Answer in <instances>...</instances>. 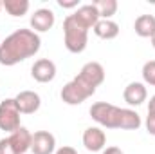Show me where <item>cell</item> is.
<instances>
[{
  "mask_svg": "<svg viewBox=\"0 0 155 154\" xmlns=\"http://www.w3.org/2000/svg\"><path fill=\"white\" fill-rule=\"evenodd\" d=\"M105 82V69L99 62H87L69 83L63 85L60 96L67 105H81Z\"/></svg>",
  "mask_w": 155,
  "mask_h": 154,
  "instance_id": "obj_1",
  "label": "cell"
},
{
  "mask_svg": "<svg viewBox=\"0 0 155 154\" xmlns=\"http://www.w3.org/2000/svg\"><path fill=\"white\" fill-rule=\"evenodd\" d=\"M41 47L38 33L33 29H16L4 42H0V65L13 67L31 56H35Z\"/></svg>",
  "mask_w": 155,
  "mask_h": 154,
  "instance_id": "obj_2",
  "label": "cell"
},
{
  "mask_svg": "<svg viewBox=\"0 0 155 154\" xmlns=\"http://www.w3.org/2000/svg\"><path fill=\"white\" fill-rule=\"evenodd\" d=\"M90 118L107 129H124V131H137L143 125L141 116L132 109H123L112 105L108 102H96L90 107Z\"/></svg>",
  "mask_w": 155,
  "mask_h": 154,
  "instance_id": "obj_3",
  "label": "cell"
},
{
  "mask_svg": "<svg viewBox=\"0 0 155 154\" xmlns=\"http://www.w3.org/2000/svg\"><path fill=\"white\" fill-rule=\"evenodd\" d=\"M88 31L90 27L85 26L76 15H69L63 20V44L67 47V51L79 54L87 49L88 44Z\"/></svg>",
  "mask_w": 155,
  "mask_h": 154,
  "instance_id": "obj_4",
  "label": "cell"
},
{
  "mask_svg": "<svg viewBox=\"0 0 155 154\" xmlns=\"http://www.w3.org/2000/svg\"><path fill=\"white\" fill-rule=\"evenodd\" d=\"M20 127V111L15 98H5L4 102H0V131L11 134Z\"/></svg>",
  "mask_w": 155,
  "mask_h": 154,
  "instance_id": "obj_5",
  "label": "cell"
},
{
  "mask_svg": "<svg viewBox=\"0 0 155 154\" xmlns=\"http://www.w3.org/2000/svg\"><path fill=\"white\" fill-rule=\"evenodd\" d=\"M15 102H16L20 114H35L41 105V98L35 91H20L15 96Z\"/></svg>",
  "mask_w": 155,
  "mask_h": 154,
  "instance_id": "obj_6",
  "label": "cell"
},
{
  "mask_svg": "<svg viewBox=\"0 0 155 154\" xmlns=\"http://www.w3.org/2000/svg\"><path fill=\"white\" fill-rule=\"evenodd\" d=\"M81 140H83L85 149L90 151V152H99L107 145V134H105V131L101 127H88V129H85Z\"/></svg>",
  "mask_w": 155,
  "mask_h": 154,
  "instance_id": "obj_7",
  "label": "cell"
},
{
  "mask_svg": "<svg viewBox=\"0 0 155 154\" xmlns=\"http://www.w3.org/2000/svg\"><path fill=\"white\" fill-rule=\"evenodd\" d=\"M31 76L40 83H49L56 78V64L49 58H40L31 67Z\"/></svg>",
  "mask_w": 155,
  "mask_h": 154,
  "instance_id": "obj_8",
  "label": "cell"
},
{
  "mask_svg": "<svg viewBox=\"0 0 155 154\" xmlns=\"http://www.w3.org/2000/svg\"><path fill=\"white\" fill-rule=\"evenodd\" d=\"M33 154H52L56 151V138L49 131H36L31 143Z\"/></svg>",
  "mask_w": 155,
  "mask_h": 154,
  "instance_id": "obj_9",
  "label": "cell"
},
{
  "mask_svg": "<svg viewBox=\"0 0 155 154\" xmlns=\"http://www.w3.org/2000/svg\"><path fill=\"white\" fill-rule=\"evenodd\" d=\"M54 22H56V16H54V13H52L51 9H47V7L36 9V11L31 15V20H29L31 29H33L35 33H45V31L52 29Z\"/></svg>",
  "mask_w": 155,
  "mask_h": 154,
  "instance_id": "obj_10",
  "label": "cell"
},
{
  "mask_svg": "<svg viewBox=\"0 0 155 154\" xmlns=\"http://www.w3.org/2000/svg\"><path fill=\"white\" fill-rule=\"evenodd\" d=\"M146 98H148V91L146 85L141 82H130L123 91V100L130 107H139L141 103L146 102Z\"/></svg>",
  "mask_w": 155,
  "mask_h": 154,
  "instance_id": "obj_11",
  "label": "cell"
},
{
  "mask_svg": "<svg viewBox=\"0 0 155 154\" xmlns=\"http://www.w3.org/2000/svg\"><path fill=\"white\" fill-rule=\"evenodd\" d=\"M9 142L11 145L15 147L16 154H25L27 151H31V143H33V134L25 129V127H20L18 131L11 132L9 136Z\"/></svg>",
  "mask_w": 155,
  "mask_h": 154,
  "instance_id": "obj_12",
  "label": "cell"
},
{
  "mask_svg": "<svg viewBox=\"0 0 155 154\" xmlns=\"http://www.w3.org/2000/svg\"><path fill=\"white\" fill-rule=\"evenodd\" d=\"M135 35L141 38H152L155 33V16L153 15H141L135 18L134 24Z\"/></svg>",
  "mask_w": 155,
  "mask_h": 154,
  "instance_id": "obj_13",
  "label": "cell"
},
{
  "mask_svg": "<svg viewBox=\"0 0 155 154\" xmlns=\"http://www.w3.org/2000/svg\"><path fill=\"white\" fill-rule=\"evenodd\" d=\"M94 35L97 38L103 40H114L119 35V24H116L114 20H99L96 26H94Z\"/></svg>",
  "mask_w": 155,
  "mask_h": 154,
  "instance_id": "obj_14",
  "label": "cell"
},
{
  "mask_svg": "<svg viewBox=\"0 0 155 154\" xmlns=\"http://www.w3.org/2000/svg\"><path fill=\"white\" fill-rule=\"evenodd\" d=\"M2 5H4V9H5L11 16H15V18L24 16V15L29 11V0H4Z\"/></svg>",
  "mask_w": 155,
  "mask_h": 154,
  "instance_id": "obj_15",
  "label": "cell"
},
{
  "mask_svg": "<svg viewBox=\"0 0 155 154\" xmlns=\"http://www.w3.org/2000/svg\"><path fill=\"white\" fill-rule=\"evenodd\" d=\"M92 4L97 7L101 20H110L117 13V2L116 0H97V2H92Z\"/></svg>",
  "mask_w": 155,
  "mask_h": 154,
  "instance_id": "obj_16",
  "label": "cell"
},
{
  "mask_svg": "<svg viewBox=\"0 0 155 154\" xmlns=\"http://www.w3.org/2000/svg\"><path fill=\"white\" fill-rule=\"evenodd\" d=\"M143 80L148 85L155 87V60H150V62H146L143 65Z\"/></svg>",
  "mask_w": 155,
  "mask_h": 154,
  "instance_id": "obj_17",
  "label": "cell"
},
{
  "mask_svg": "<svg viewBox=\"0 0 155 154\" xmlns=\"http://www.w3.org/2000/svg\"><path fill=\"white\" fill-rule=\"evenodd\" d=\"M0 154H16L15 147L11 145V142H9V138H7V136L0 140Z\"/></svg>",
  "mask_w": 155,
  "mask_h": 154,
  "instance_id": "obj_18",
  "label": "cell"
},
{
  "mask_svg": "<svg viewBox=\"0 0 155 154\" xmlns=\"http://www.w3.org/2000/svg\"><path fill=\"white\" fill-rule=\"evenodd\" d=\"M144 125H146V131H148V134L155 136V114H153V113H148Z\"/></svg>",
  "mask_w": 155,
  "mask_h": 154,
  "instance_id": "obj_19",
  "label": "cell"
},
{
  "mask_svg": "<svg viewBox=\"0 0 155 154\" xmlns=\"http://www.w3.org/2000/svg\"><path fill=\"white\" fill-rule=\"evenodd\" d=\"M58 5L63 9H74L79 7V0H58Z\"/></svg>",
  "mask_w": 155,
  "mask_h": 154,
  "instance_id": "obj_20",
  "label": "cell"
},
{
  "mask_svg": "<svg viewBox=\"0 0 155 154\" xmlns=\"http://www.w3.org/2000/svg\"><path fill=\"white\" fill-rule=\"evenodd\" d=\"M54 154H78V151L74 147H69V145H63V147H60L58 151Z\"/></svg>",
  "mask_w": 155,
  "mask_h": 154,
  "instance_id": "obj_21",
  "label": "cell"
},
{
  "mask_svg": "<svg viewBox=\"0 0 155 154\" xmlns=\"http://www.w3.org/2000/svg\"><path fill=\"white\" fill-rule=\"evenodd\" d=\"M103 154H124L119 147H107V149H103Z\"/></svg>",
  "mask_w": 155,
  "mask_h": 154,
  "instance_id": "obj_22",
  "label": "cell"
},
{
  "mask_svg": "<svg viewBox=\"0 0 155 154\" xmlns=\"http://www.w3.org/2000/svg\"><path fill=\"white\" fill-rule=\"evenodd\" d=\"M148 113H153L155 114V94L150 98V102H148Z\"/></svg>",
  "mask_w": 155,
  "mask_h": 154,
  "instance_id": "obj_23",
  "label": "cell"
},
{
  "mask_svg": "<svg viewBox=\"0 0 155 154\" xmlns=\"http://www.w3.org/2000/svg\"><path fill=\"white\" fill-rule=\"evenodd\" d=\"M150 40H152V45H153V49H155V33H153V37H152Z\"/></svg>",
  "mask_w": 155,
  "mask_h": 154,
  "instance_id": "obj_24",
  "label": "cell"
},
{
  "mask_svg": "<svg viewBox=\"0 0 155 154\" xmlns=\"http://www.w3.org/2000/svg\"><path fill=\"white\" fill-rule=\"evenodd\" d=\"M2 9H4V5H2V2H0V11H2Z\"/></svg>",
  "mask_w": 155,
  "mask_h": 154,
  "instance_id": "obj_25",
  "label": "cell"
}]
</instances>
